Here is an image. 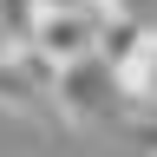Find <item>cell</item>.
Returning a JSON list of instances; mask_svg holds the SVG:
<instances>
[{
  "instance_id": "5b68a950",
  "label": "cell",
  "mask_w": 157,
  "mask_h": 157,
  "mask_svg": "<svg viewBox=\"0 0 157 157\" xmlns=\"http://www.w3.org/2000/svg\"><path fill=\"white\" fill-rule=\"evenodd\" d=\"M39 13H92V20H105L111 13V0H33Z\"/></svg>"
},
{
  "instance_id": "277c9868",
  "label": "cell",
  "mask_w": 157,
  "mask_h": 157,
  "mask_svg": "<svg viewBox=\"0 0 157 157\" xmlns=\"http://www.w3.org/2000/svg\"><path fill=\"white\" fill-rule=\"evenodd\" d=\"M33 20H39V7H33V0H0V26H7V39H13V46L33 33Z\"/></svg>"
},
{
  "instance_id": "52a82bcc",
  "label": "cell",
  "mask_w": 157,
  "mask_h": 157,
  "mask_svg": "<svg viewBox=\"0 0 157 157\" xmlns=\"http://www.w3.org/2000/svg\"><path fill=\"white\" fill-rule=\"evenodd\" d=\"M7 52H13V39H7V26H0V59H7Z\"/></svg>"
},
{
  "instance_id": "8992f818",
  "label": "cell",
  "mask_w": 157,
  "mask_h": 157,
  "mask_svg": "<svg viewBox=\"0 0 157 157\" xmlns=\"http://www.w3.org/2000/svg\"><path fill=\"white\" fill-rule=\"evenodd\" d=\"M131 137H137V144L157 157V118H131Z\"/></svg>"
},
{
  "instance_id": "3957f363",
  "label": "cell",
  "mask_w": 157,
  "mask_h": 157,
  "mask_svg": "<svg viewBox=\"0 0 157 157\" xmlns=\"http://www.w3.org/2000/svg\"><path fill=\"white\" fill-rule=\"evenodd\" d=\"M111 78H118V98H124V105L157 111V26H144V33H137V46L111 66Z\"/></svg>"
},
{
  "instance_id": "6da1fadb",
  "label": "cell",
  "mask_w": 157,
  "mask_h": 157,
  "mask_svg": "<svg viewBox=\"0 0 157 157\" xmlns=\"http://www.w3.org/2000/svg\"><path fill=\"white\" fill-rule=\"evenodd\" d=\"M52 98H59V111H66V118H78V124H105V118L124 111L118 78H111V66H105L98 52L59 72V78H52Z\"/></svg>"
},
{
  "instance_id": "7a4b0ae2",
  "label": "cell",
  "mask_w": 157,
  "mask_h": 157,
  "mask_svg": "<svg viewBox=\"0 0 157 157\" xmlns=\"http://www.w3.org/2000/svg\"><path fill=\"white\" fill-rule=\"evenodd\" d=\"M98 26H105V20H92V13H39V20H33V33L20 39V46H26L39 66L59 78L66 66H78V59H92V52H98Z\"/></svg>"
}]
</instances>
